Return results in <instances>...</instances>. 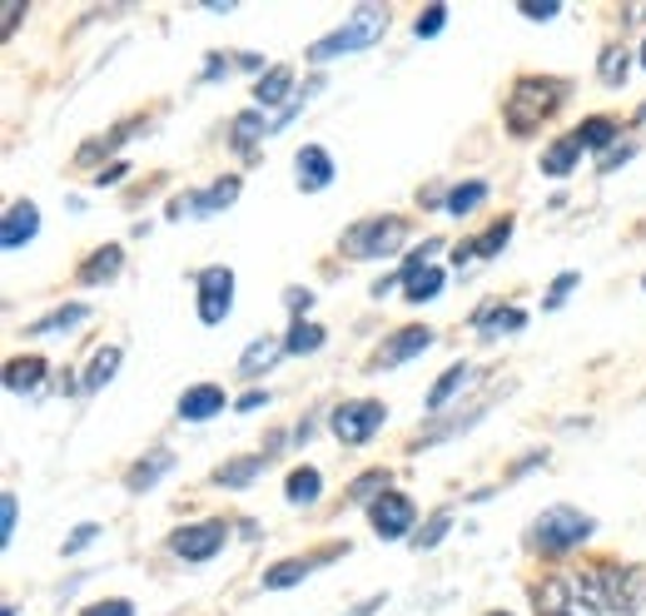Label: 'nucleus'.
Instances as JSON below:
<instances>
[{
    "instance_id": "6e6552de",
    "label": "nucleus",
    "mask_w": 646,
    "mask_h": 616,
    "mask_svg": "<svg viewBox=\"0 0 646 616\" xmlns=\"http://www.w3.org/2000/svg\"><path fill=\"white\" fill-rule=\"evenodd\" d=\"M229 542V527L219 523V517H209V523H185L175 537H169V552H175L179 562H209L215 552H225Z\"/></svg>"
},
{
    "instance_id": "1a4fd4ad",
    "label": "nucleus",
    "mask_w": 646,
    "mask_h": 616,
    "mask_svg": "<svg viewBox=\"0 0 646 616\" xmlns=\"http://www.w3.org/2000/svg\"><path fill=\"white\" fill-rule=\"evenodd\" d=\"M438 249H443V244L428 239V244H423V249L404 264V269H398V274H404L408 304H428V299H438V294H443V269L433 264V254H438Z\"/></svg>"
},
{
    "instance_id": "5fc2aeb1",
    "label": "nucleus",
    "mask_w": 646,
    "mask_h": 616,
    "mask_svg": "<svg viewBox=\"0 0 646 616\" xmlns=\"http://www.w3.org/2000/svg\"><path fill=\"white\" fill-rule=\"evenodd\" d=\"M642 66H646V40H642Z\"/></svg>"
},
{
    "instance_id": "a18cd8bd",
    "label": "nucleus",
    "mask_w": 646,
    "mask_h": 616,
    "mask_svg": "<svg viewBox=\"0 0 646 616\" xmlns=\"http://www.w3.org/2000/svg\"><path fill=\"white\" fill-rule=\"evenodd\" d=\"M284 304L294 308V318H304V308H314V294L309 289H289V294H284Z\"/></svg>"
},
{
    "instance_id": "c756f323",
    "label": "nucleus",
    "mask_w": 646,
    "mask_h": 616,
    "mask_svg": "<svg viewBox=\"0 0 646 616\" xmlns=\"http://www.w3.org/2000/svg\"><path fill=\"white\" fill-rule=\"evenodd\" d=\"M324 328L319 324H304V318H294V328L284 334V354H294V358H304V354H314V348H324Z\"/></svg>"
},
{
    "instance_id": "2eb2a0df",
    "label": "nucleus",
    "mask_w": 646,
    "mask_h": 616,
    "mask_svg": "<svg viewBox=\"0 0 646 616\" xmlns=\"http://www.w3.org/2000/svg\"><path fill=\"white\" fill-rule=\"evenodd\" d=\"M40 234V209L30 205V199H16V205L6 209V225H0V244L6 249H20V244H30Z\"/></svg>"
},
{
    "instance_id": "412c9836",
    "label": "nucleus",
    "mask_w": 646,
    "mask_h": 616,
    "mask_svg": "<svg viewBox=\"0 0 646 616\" xmlns=\"http://www.w3.org/2000/svg\"><path fill=\"white\" fill-rule=\"evenodd\" d=\"M284 497H289L294 507H309L324 497V473L319 467H299V473H289V483H284Z\"/></svg>"
},
{
    "instance_id": "9d476101",
    "label": "nucleus",
    "mask_w": 646,
    "mask_h": 616,
    "mask_svg": "<svg viewBox=\"0 0 646 616\" xmlns=\"http://www.w3.org/2000/svg\"><path fill=\"white\" fill-rule=\"evenodd\" d=\"M368 527L384 542H398L413 533V503L404 493H384L378 503H368Z\"/></svg>"
},
{
    "instance_id": "ea45409f",
    "label": "nucleus",
    "mask_w": 646,
    "mask_h": 616,
    "mask_svg": "<svg viewBox=\"0 0 646 616\" xmlns=\"http://www.w3.org/2000/svg\"><path fill=\"white\" fill-rule=\"evenodd\" d=\"M16 517H20V497L16 493H6L0 497V537H16Z\"/></svg>"
},
{
    "instance_id": "3c124183",
    "label": "nucleus",
    "mask_w": 646,
    "mask_h": 616,
    "mask_svg": "<svg viewBox=\"0 0 646 616\" xmlns=\"http://www.w3.org/2000/svg\"><path fill=\"white\" fill-rule=\"evenodd\" d=\"M259 403H269V393H244V398H239V413H254Z\"/></svg>"
},
{
    "instance_id": "a19ab883",
    "label": "nucleus",
    "mask_w": 646,
    "mask_h": 616,
    "mask_svg": "<svg viewBox=\"0 0 646 616\" xmlns=\"http://www.w3.org/2000/svg\"><path fill=\"white\" fill-rule=\"evenodd\" d=\"M95 537H100V523H85V527H76V533L66 537V557H76V552H85Z\"/></svg>"
},
{
    "instance_id": "72a5a7b5",
    "label": "nucleus",
    "mask_w": 646,
    "mask_h": 616,
    "mask_svg": "<svg viewBox=\"0 0 646 616\" xmlns=\"http://www.w3.org/2000/svg\"><path fill=\"white\" fill-rule=\"evenodd\" d=\"M483 199H487V185H483V179H468V185H458L448 199H443V209L463 219V215H473V209H478Z\"/></svg>"
},
{
    "instance_id": "6e6d98bb",
    "label": "nucleus",
    "mask_w": 646,
    "mask_h": 616,
    "mask_svg": "<svg viewBox=\"0 0 646 616\" xmlns=\"http://www.w3.org/2000/svg\"><path fill=\"white\" fill-rule=\"evenodd\" d=\"M487 616H513V612H487Z\"/></svg>"
},
{
    "instance_id": "6ab92c4d",
    "label": "nucleus",
    "mask_w": 646,
    "mask_h": 616,
    "mask_svg": "<svg viewBox=\"0 0 646 616\" xmlns=\"http://www.w3.org/2000/svg\"><path fill=\"white\" fill-rule=\"evenodd\" d=\"M169 467H175V453H150V458H140L130 467V477H125V483H130V493H150L155 483H160V477L169 473Z\"/></svg>"
},
{
    "instance_id": "473e14b6",
    "label": "nucleus",
    "mask_w": 646,
    "mask_h": 616,
    "mask_svg": "<svg viewBox=\"0 0 646 616\" xmlns=\"http://www.w3.org/2000/svg\"><path fill=\"white\" fill-rule=\"evenodd\" d=\"M259 473H264V458H229V463L215 473V483H219V487H249Z\"/></svg>"
},
{
    "instance_id": "79ce46f5",
    "label": "nucleus",
    "mask_w": 646,
    "mask_h": 616,
    "mask_svg": "<svg viewBox=\"0 0 646 616\" xmlns=\"http://www.w3.org/2000/svg\"><path fill=\"white\" fill-rule=\"evenodd\" d=\"M20 16H26V6H20V0H6V6H0V36H16V26H20Z\"/></svg>"
},
{
    "instance_id": "f8f14e48",
    "label": "nucleus",
    "mask_w": 646,
    "mask_h": 616,
    "mask_svg": "<svg viewBox=\"0 0 646 616\" xmlns=\"http://www.w3.org/2000/svg\"><path fill=\"white\" fill-rule=\"evenodd\" d=\"M294 179H299L304 195H319V189L334 185V155L324 145H304L299 159H294Z\"/></svg>"
},
{
    "instance_id": "4d7b16f0",
    "label": "nucleus",
    "mask_w": 646,
    "mask_h": 616,
    "mask_svg": "<svg viewBox=\"0 0 646 616\" xmlns=\"http://www.w3.org/2000/svg\"><path fill=\"white\" fill-rule=\"evenodd\" d=\"M642 289H646V279H642Z\"/></svg>"
},
{
    "instance_id": "39448f33",
    "label": "nucleus",
    "mask_w": 646,
    "mask_h": 616,
    "mask_svg": "<svg viewBox=\"0 0 646 616\" xmlns=\"http://www.w3.org/2000/svg\"><path fill=\"white\" fill-rule=\"evenodd\" d=\"M408 244V225L398 215H378V219H364L344 234V254L348 259H388Z\"/></svg>"
},
{
    "instance_id": "4c0bfd02",
    "label": "nucleus",
    "mask_w": 646,
    "mask_h": 616,
    "mask_svg": "<svg viewBox=\"0 0 646 616\" xmlns=\"http://www.w3.org/2000/svg\"><path fill=\"white\" fill-rule=\"evenodd\" d=\"M448 527H453V517H448V513H438V517H433V523L423 527L418 537H413V542H418V552H433V547H438V542L448 537Z\"/></svg>"
},
{
    "instance_id": "09e8293b",
    "label": "nucleus",
    "mask_w": 646,
    "mask_h": 616,
    "mask_svg": "<svg viewBox=\"0 0 646 616\" xmlns=\"http://www.w3.org/2000/svg\"><path fill=\"white\" fill-rule=\"evenodd\" d=\"M537 463H547V453H527V458H523V463H517V467H513V477H527V473H533V467H537Z\"/></svg>"
},
{
    "instance_id": "9b49d317",
    "label": "nucleus",
    "mask_w": 646,
    "mask_h": 616,
    "mask_svg": "<svg viewBox=\"0 0 646 616\" xmlns=\"http://www.w3.org/2000/svg\"><path fill=\"white\" fill-rule=\"evenodd\" d=\"M229 304H235V269H205L199 274V318L209 328L225 324Z\"/></svg>"
},
{
    "instance_id": "7ed1b4c3",
    "label": "nucleus",
    "mask_w": 646,
    "mask_h": 616,
    "mask_svg": "<svg viewBox=\"0 0 646 616\" xmlns=\"http://www.w3.org/2000/svg\"><path fill=\"white\" fill-rule=\"evenodd\" d=\"M592 533H597V523H592L587 513H577V507H547L533 523V547L543 552V557H567V552L582 547Z\"/></svg>"
},
{
    "instance_id": "a211bd4d",
    "label": "nucleus",
    "mask_w": 646,
    "mask_h": 616,
    "mask_svg": "<svg viewBox=\"0 0 646 616\" xmlns=\"http://www.w3.org/2000/svg\"><path fill=\"white\" fill-rule=\"evenodd\" d=\"M279 358H284V338H254V344L244 348V358H239V374L259 378V374H269Z\"/></svg>"
},
{
    "instance_id": "393cba45",
    "label": "nucleus",
    "mask_w": 646,
    "mask_h": 616,
    "mask_svg": "<svg viewBox=\"0 0 646 616\" xmlns=\"http://www.w3.org/2000/svg\"><path fill=\"white\" fill-rule=\"evenodd\" d=\"M85 318H90V308H85V304H66V308H56V314H50V318L30 324L26 334H30V338H46V334H70V328H80Z\"/></svg>"
},
{
    "instance_id": "cd10ccee",
    "label": "nucleus",
    "mask_w": 646,
    "mask_h": 616,
    "mask_svg": "<svg viewBox=\"0 0 646 616\" xmlns=\"http://www.w3.org/2000/svg\"><path fill=\"white\" fill-rule=\"evenodd\" d=\"M577 150H582V140H577V135H567V140H557L553 150L543 155V175H553V179L572 175V169H577V159H582Z\"/></svg>"
},
{
    "instance_id": "49530a36",
    "label": "nucleus",
    "mask_w": 646,
    "mask_h": 616,
    "mask_svg": "<svg viewBox=\"0 0 646 616\" xmlns=\"http://www.w3.org/2000/svg\"><path fill=\"white\" fill-rule=\"evenodd\" d=\"M229 66H235V60H219V56H209V66H205V80H225L229 76Z\"/></svg>"
},
{
    "instance_id": "f03ea898",
    "label": "nucleus",
    "mask_w": 646,
    "mask_h": 616,
    "mask_svg": "<svg viewBox=\"0 0 646 616\" xmlns=\"http://www.w3.org/2000/svg\"><path fill=\"white\" fill-rule=\"evenodd\" d=\"M388 30V6H358L348 26H338L328 40H314L309 46V60L324 66V60H338V56H354V50H368L378 46V36Z\"/></svg>"
},
{
    "instance_id": "a878e982",
    "label": "nucleus",
    "mask_w": 646,
    "mask_h": 616,
    "mask_svg": "<svg viewBox=\"0 0 646 616\" xmlns=\"http://www.w3.org/2000/svg\"><path fill=\"white\" fill-rule=\"evenodd\" d=\"M274 130H279V125L264 120L259 110H244L235 120V130H229V140H235V150H254V140H264V135H274Z\"/></svg>"
},
{
    "instance_id": "de8ad7c7",
    "label": "nucleus",
    "mask_w": 646,
    "mask_h": 616,
    "mask_svg": "<svg viewBox=\"0 0 646 616\" xmlns=\"http://www.w3.org/2000/svg\"><path fill=\"white\" fill-rule=\"evenodd\" d=\"M627 159H632V145H622V150H617V145H612L607 159H602V169H617V165H627Z\"/></svg>"
},
{
    "instance_id": "dca6fc26",
    "label": "nucleus",
    "mask_w": 646,
    "mask_h": 616,
    "mask_svg": "<svg viewBox=\"0 0 646 616\" xmlns=\"http://www.w3.org/2000/svg\"><path fill=\"white\" fill-rule=\"evenodd\" d=\"M215 413H225V388H219V384L185 388V398H179V418H185V423H209Z\"/></svg>"
},
{
    "instance_id": "58836bf2",
    "label": "nucleus",
    "mask_w": 646,
    "mask_h": 616,
    "mask_svg": "<svg viewBox=\"0 0 646 616\" xmlns=\"http://www.w3.org/2000/svg\"><path fill=\"white\" fill-rule=\"evenodd\" d=\"M443 26H448V6H428V10L418 16V40H433Z\"/></svg>"
},
{
    "instance_id": "ddd939ff",
    "label": "nucleus",
    "mask_w": 646,
    "mask_h": 616,
    "mask_svg": "<svg viewBox=\"0 0 646 616\" xmlns=\"http://www.w3.org/2000/svg\"><path fill=\"white\" fill-rule=\"evenodd\" d=\"M239 199V175H225L219 185H209L199 199H179L169 205V219H185V215H215V209H229Z\"/></svg>"
},
{
    "instance_id": "4468645a",
    "label": "nucleus",
    "mask_w": 646,
    "mask_h": 616,
    "mask_svg": "<svg viewBox=\"0 0 646 616\" xmlns=\"http://www.w3.org/2000/svg\"><path fill=\"white\" fill-rule=\"evenodd\" d=\"M423 348H433V328L428 324H408V328H398V334H388L384 358H378V364L398 368V364H408V358H418Z\"/></svg>"
},
{
    "instance_id": "f257e3e1",
    "label": "nucleus",
    "mask_w": 646,
    "mask_h": 616,
    "mask_svg": "<svg viewBox=\"0 0 646 616\" xmlns=\"http://www.w3.org/2000/svg\"><path fill=\"white\" fill-rule=\"evenodd\" d=\"M537 616H602V592H597V572H582V577H553L533 592Z\"/></svg>"
},
{
    "instance_id": "b1692460",
    "label": "nucleus",
    "mask_w": 646,
    "mask_h": 616,
    "mask_svg": "<svg viewBox=\"0 0 646 616\" xmlns=\"http://www.w3.org/2000/svg\"><path fill=\"white\" fill-rule=\"evenodd\" d=\"M468 378H473V368H468V364H453L448 374H443L438 384H433V393H428V413H443V408H448V403L458 398L463 388H468Z\"/></svg>"
},
{
    "instance_id": "20e7f679",
    "label": "nucleus",
    "mask_w": 646,
    "mask_h": 616,
    "mask_svg": "<svg viewBox=\"0 0 646 616\" xmlns=\"http://www.w3.org/2000/svg\"><path fill=\"white\" fill-rule=\"evenodd\" d=\"M567 85L557 80H537V76H523L513 85V95H507V125H513V135H527L537 120H547V115L563 105Z\"/></svg>"
},
{
    "instance_id": "5701e85b",
    "label": "nucleus",
    "mask_w": 646,
    "mask_h": 616,
    "mask_svg": "<svg viewBox=\"0 0 646 616\" xmlns=\"http://www.w3.org/2000/svg\"><path fill=\"white\" fill-rule=\"evenodd\" d=\"M115 374H120V348H95L90 368H85V378H80V393H100Z\"/></svg>"
},
{
    "instance_id": "f704fd0d",
    "label": "nucleus",
    "mask_w": 646,
    "mask_h": 616,
    "mask_svg": "<svg viewBox=\"0 0 646 616\" xmlns=\"http://www.w3.org/2000/svg\"><path fill=\"white\" fill-rule=\"evenodd\" d=\"M577 140H582V150H612V140H617V125H612L607 115H597V120H587L577 130Z\"/></svg>"
},
{
    "instance_id": "c03bdc74",
    "label": "nucleus",
    "mask_w": 646,
    "mask_h": 616,
    "mask_svg": "<svg viewBox=\"0 0 646 616\" xmlns=\"http://www.w3.org/2000/svg\"><path fill=\"white\" fill-rule=\"evenodd\" d=\"M517 10H523L527 20H557V16H563V6H557V0H543V6H517Z\"/></svg>"
},
{
    "instance_id": "423d86ee",
    "label": "nucleus",
    "mask_w": 646,
    "mask_h": 616,
    "mask_svg": "<svg viewBox=\"0 0 646 616\" xmlns=\"http://www.w3.org/2000/svg\"><path fill=\"white\" fill-rule=\"evenodd\" d=\"M597 592H602V607L607 612H642L646 607V562L642 567H597Z\"/></svg>"
},
{
    "instance_id": "0eeeda50",
    "label": "nucleus",
    "mask_w": 646,
    "mask_h": 616,
    "mask_svg": "<svg viewBox=\"0 0 646 616\" xmlns=\"http://www.w3.org/2000/svg\"><path fill=\"white\" fill-rule=\"evenodd\" d=\"M384 418H388V408L378 398L338 403V408H334V433H338V443H348V448H364V443L384 428Z\"/></svg>"
},
{
    "instance_id": "c85d7f7f",
    "label": "nucleus",
    "mask_w": 646,
    "mask_h": 616,
    "mask_svg": "<svg viewBox=\"0 0 646 616\" xmlns=\"http://www.w3.org/2000/svg\"><path fill=\"white\" fill-rule=\"evenodd\" d=\"M523 324H527L523 308H497V304H487L483 314H473V328H478V334H497V328H507V334H513V328H523Z\"/></svg>"
},
{
    "instance_id": "7c9ffc66",
    "label": "nucleus",
    "mask_w": 646,
    "mask_h": 616,
    "mask_svg": "<svg viewBox=\"0 0 646 616\" xmlns=\"http://www.w3.org/2000/svg\"><path fill=\"white\" fill-rule=\"evenodd\" d=\"M289 90H294V76H289L284 66H274L269 76L254 80V100H259V105H279V100H289Z\"/></svg>"
},
{
    "instance_id": "f3484780",
    "label": "nucleus",
    "mask_w": 646,
    "mask_h": 616,
    "mask_svg": "<svg viewBox=\"0 0 646 616\" xmlns=\"http://www.w3.org/2000/svg\"><path fill=\"white\" fill-rule=\"evenodd\" d=\"M507 239H513V219H497L493 229H483V239L458 244V249H453V259H458V264H468V259H493V254L507 249Z\"/></svg>"
},
{
    "instance_id": "e433bc0d",
    "label": "nucleus",
    "mask_w": 646,
    "mask_h": 616,
    "mask_svg": "<svg viewBox=\"0 0 646 616\" xmlns=\"http://www.w3.org/2000/svg\"><path fill=\"white\" fill-rule=\"evenodd\" d=\"M577 284H582V274H557V284H553V289H547V299H543V314H557V308H563L567 304V294L572 289H577Z\"/></svg>"
},
{
    "instance_id": "2f4dec72",
    "label": "nucleus",
    "mask_w": 646,
    "mask_h": 616,
    "mask_svg": "<svg viewBox=\"0 0 646 616\" xmlns=\"http://www.w3.org/2000/svg\"><path fill=\"white\" fill-rule=\"evenodd\" d=\"M627 70H632V50L622 46V40H617V46H607V50L597 56V76H602V85H622V80H627Z\"/></svg>"
},
{
    "instance_id": "37998d69",
    "label": "nucleus",
    "mask_w": 646,
    "mask_h": 616,
    "mask_svg": "<svg viewBox=\"0 0 646 616\" xmlns=\"http://www.w3.org/2000/svg\"><path fill=\"white\" fill-rule=\"evenodd\" d=\"M85 616H135L130 602H95V607H85Z\"/></svg>"
},
{
    "instance_id": "bb28decb",
    "label": "nucleus",
    "mask_w": 646,
    "mask_h": 616,
    "mask_svg": "<svg viewBox=\"0 0 646 616\" xmlns=\"http://www.w3.org/2000/svg\"><path fill=\"white\" fill-rule=\"evenodd\" d=\"M314 567H319V562H304V557H294V562H274V567L264 572V592H284V587H294V582H304Z\"/></svg>"
},
{
    "instance_id": "4be33fe9",
    "label": "nucleus",
    "mask_w": 646,
    "mask_h": 616,
    "mask_svg": "<svg viewBox=\"0 0 646 616\" xmlns=\"http://www.w3.org/2000/svg\"><path fill=\"white\" fill-rule=\"evenodd\" d=\"M40 378H46V358H10V364H6V388L20 393V398L36 393Z\"/></svg>"
},
{
    "instance_id": "603ef678",
    "label": "nucleus",
    "mask_w": 646,
    "mask_h": 616,
    "mask_svg": "<svg viewBox=\"0 0 646 616\" xmlns=\"http://www.w3.org/2000/svg\"><path fill=\"white\" fill-rule=\"evenodd\" d=\"M115 179H125V165H110V169H100V185H115Z\"/></svg>"
},
{
    "instance_id": "aec40b11",
    "label": "nucleus",
    "mask_w": 646,
    "mask_h": 616,
    "mask_svg": "<svg viewBox=\"0 0 646 616\" xmlns=\"http://www.w3.org/2000/svg\"><path fill=\"white\" fill-rule=\"evenodd\" d=\"M120 259H125L120 244H105V249H95L90 259L80 264V284H110L115 269H120Z\"/></svg>"
},
{
    "instance_id": "c9c22d12",
    "label": "nucleus",
    "mask_w": 646,
    "mask_h": 616,
    "mask_svg": "<svg viewBox=\"0 0 646 616\" xmlns=\"http://www.w3.org/2000/svg\"><path fill=\"white\" fill-rule=\"evenodd\" d=\"M384 493H394V487H388V473H368V477H358L354 487H348V497H354V503H368V497H384Z\"/></svg>"
},
{
    "instance_id": "8fccbe9b",
    "label": "nucleus",
    "mask_w": 646,
    "mask_h": 616,
    "mask_svg": "<svg viewBox=\"0 0 646 616\" xmlns=\"http://www.w3.org/2000/svg\"><path fill=\"white\" fill-rule=\"evenodd\" d=\"M384 602H388V597H384V592H378V597H368V602H364V607H354V612H348V616H374L378 607H384Z\"/></svg>"
},
{
    "instance_id": "864d4df0",
    "label": "nucleus",
    "mask_w": 646,
    "mask_h": 616,
    "mask_svg": "<svg viewBox=\"0 0 646 616\" xmlns=\"http://www.w3.org/2000/svg\"><path fill=\"white\" fill-rule=\"evenodd\" d=\"M637 120H646V105H642V110H637Z\"/></svg>"
}]
</instances>
